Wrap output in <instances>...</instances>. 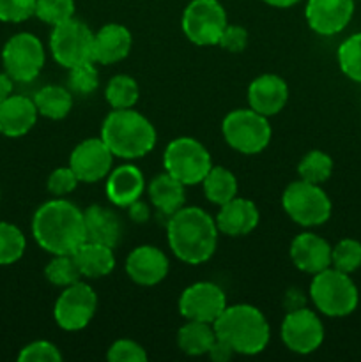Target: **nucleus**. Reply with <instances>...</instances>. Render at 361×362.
Returning <instances> with one entry per match:
<instances>
[{
  "label": "nucleus",
  "instance_id": "nucleus-1",
  "mask_svg": "<svg viewBox=\"0 0 361 362\" xmlns=\"http://www.w3.org/2000/svg\"><path fill=\"white\" fill-rule=\"evenodd\" d=\"M32 235L52 255H73L85 243L84 212L71 202L55 198L35 211Z\"/></svg>",
  "mask_w": 361,
  "mask_h": 362
},
{
  "label": "nucleus",
  "instance_id": "nucleus-2",
  "mask_svg": "<svg viewBox=\"0 0 361 362\" xmlns=\"http://www.w3.org/2000/svg\"><path fill=\"white\" fill-rule=\"evenodd\" d=\"M166 240L172 253L188 265H200L218 246L216 221L200 207H183L170 216Z\"/></svg>",
  "mask_w": 361,
  "mask_h": 362
},
{
  "label": "nucleus",
  "instance_id": "nucleus-3",
  "mask_svg": "<svg viewBox=\"0 0 361 362\" xmlns=\"http://www.w3.org/2000/svg\"><path fill=\"white\" fill-rule=\"evenodd\" d=\"M216 338L241 356H257L268 346L271 331L264 313L251 304L227 306L212 324Z\"/></svg>",
  "mask_w": 361,
  "mask_h": 362
},
{
  "label": "nucleus",
  "instance_id": "nucleus-4",
  "mask_svg": "<svg viewBox=\"0 0 361 362\" xmlns=\"http://www.w3.org/2000/svg\"><path fill=\"white\" fill-rule=\"evenodd\" d=\"M101 140L117 158L138 159L154 148L158 136L151 120L133 108H124L106 115L101 126Z\"/></svg>",
  "mask_w": 361,
  "mask_h": 362
},
{
  "label": "nucleus",
  "instance_id": "nucleus-5",
  "mask_svg": "<svg viewBox=\"0 0 361 362\" xmlns=\"http://www.w3.org/2000/svg\"><path fill=\"white\" fill-rule=\"evenodd\" d=\"M310 299L326 317H347L357 308V288L349 274L335 267L314 274L310 283Z\"/></svg>",
  "mask_w": 361,
  "mask_h": 362
},
{
  "label": "nucleus",
  "instance_id": "nucleus-6",
  "mask_svg": "<svg viewBox=\"0 0 361 362\" xmlns=\"http://www.w3.org/2000/svg\"><path fill=\"white\" fill-rule=\"evenodd\" d=\"M163 166L168 175L183 182L184 186H195L202 184L209 170L212 168V159L200 141L190 136H180L166 145Z\"/></svg>",
  "mask_w": 361,
  "mask_h": 362
},
{
  "label": "nucleus",
  "instance_id": "nucleus-7",
  "mask_svg": "<svg viewBox=\"0 0 361 362\" xmlns=\"http://www.w3.org/2000/svg\"><path fill=\"white\" fill-rule=\"evenodd\" d=\"M223 138L241 154H258L271 141V126L268 117L251 108L234 110L223 119Z\"/></svg>",
  "mask_w": 361,
  "mask_h": 362
},
{
  "label": "nucleus",
  "instance_id": "nucleus-8",
  "mask_svg": "<svg viewBox=\"0 0 361 362\" xmlns=\"http://www.w3.org/2000/svg\"><path fill=\"white\" fill-rule=\"evenodd\" d=\"M282 205L287 216L301 226L324 225L331 218V200L319 184L294 180L283 191Z\"/></svg>",
  "mask_w": 361,
  "mask_h": 362
},
{
  "label": "nucleus",
  "instance_id": "nucleus-9",
  "mask_svg": "<svg viewBox=\"0 0 361 362\" xmlns=\"http://www.w3.org/2000/svg\"><path fill=\"white\" fill-rule=\"evenodd\" d=\"M50 49L55 62L66 69L85 62H94V32L84 21L71 18L53 27L50 35Z\"/></svg>",
  "mask_w": 361,
  "mask_h": 362
},
{
  "label": "nucleus",
  "instance_id": "nucleus-10",
  "mask_svg": "<svg viewBox=\"0 0 361 362\" xmlns=\"http://www.w3.org/2000/svg\"><path fill=\"white\" fill-rule=\"evenodd\" d=\"M183 32L193 45L214 46L229 25L227 13L218 0H191L183 13Z\"/></svg>",
  "mask_w": 361,
  "mask_h": 362
},
{
  "label": "nucleus",
  "instance_id": "nucleus-11",
  "mask_svg": "<svg viewBox=\"0 0 361 362\" xmlns=\"http://www.w3.org/2000/svg\"><path fill=\"white\" fill-rule=\"evenodd\" d=\"M2 64L14 81L27 83L35 80L45 66V48L30 32H20L4 45Z\"/></svg>",
  "mask_w": 361,
  "mask_h": 362
},
{
  "label": "nucleus",
  "instance_id": "nucleus-12",
  "mask_svg": "<svg viewBox=\"0 0 361 362\" xmlns=\"http://www.w3.org/2000/svg\"><path fill=\"white\" fill-rule=\"evenodd\" d=\"M98 310V296L91 285L78 281L66 286L53 306V318L64 331H81L91 324Z\"/></svg>",
  "mask_w": 361,
  "mask_h": 362
},
{
  "label": "nucleus",
  "instance_id": "nucleus-13",
  "mask_svg": "<svg viewBox=\"0 0 361 362\" xmlns=\"http://www.w3.org/2000/svg\"><path fill=\"white\" fill-rule=\"evenodd\" d=\"M282 339L294 354L315 352L324 341V325L321 318L308 308H296L287 313L282 324Z\"/></svg>",
  "mask_w": 361,
  "mask_h": 362
},
{
  "label": "nucleus",
  "instance_id": "nucleus-14",
  "mask_svg": "<svg viewBox=\"0 0 361 362\" xmlns=\"http://www.w3.org/2000/svg\"><path fill=\"white\" fill-rule=\"evenodd\" d=\"M227 308V296L216 283L198 281L188 286L179 299V313L186 320L214 324Z\"/></svg>",
  "mask_w": 361,
  "mask_h": 362
},
{
  "label": "nucleus",
  "instance_id": "nucleus-15",
  "mask_svg": "<svg viewBox=\"0 0 361 362\" xmlns=\"http://www.w3.org/2000/svg\"><path fill=\"white\" fill-rule=\"evenodd\" d=\"M113 154L101 138H87L71 152L69 166L80 182H98L112 172Z\"/></svg>",
  "mask_w": 361,
  "mask_h": 362
},
{
  "label": "nucleus",
  "instance_id": "nucleus-16",
  "mask_svg": "<svg viewBox=\"0 0 361 362\" xmlns=\"http://www.w3.org/2000/svg\"><path fill=\"white\" fill-rule=\"evenodd\" d=\"M354 14V0H308L304 16L319 35L340 34Z\"/></svg>",
  "mask_w": 361,
  "mask_h": 362
},
{
  "label": "nucleus",
  "instance_id": "nucleus-17",
  "mask_svg": "<svg viewBox=\"0 0 361 362\" xmlns=\"http://www.w3.org/2000/svg\"><path fill=\"white\" fill-rule=\"evenodd\" d=\"M168 258L156 246H138L127 255L126 272L131 281L142 286H154L168 274Z\"/></svg>",
  "mask_w": 361,
  "mask_h": 362
},
{
  "label": "nucleus",
  "instance_id": "nucleus-18",
  "mask_svg": "<svg viewBox=\"0 0 361 362\" xmlns=\"http://www.w3.org/2000/svg\"><path fill=\"white\" fill-rule=\"evenodd\" d=\"M289 99V87L278 74H262L248 87L250 108L265 117L282 112Z\"/></svg>",
  "mask_w": 361,
  "mask_h": 362
},
{
  "label": "nucleus",
  "instance_id": "nucleus-19",
  "mask_svg": "<svg viewBox=\"0 0 361 362\" xmlns=\"http://www.w3.org/2000/svg\"><path fill=\"white\" fill-rule=\"evenodd\" d=\"M38 115L34 99L11 94L0 103V134L7 138L25 136L35 126Z\"/></svg>",
  "mask_w": 361,
  "mask_h": 362
},
{
  "label": "nucleus",
  "instance_id": "nucleus-20",
  "mask_svg": "<svg viewBox=\"0 0 361 362\" xmlns=\"http://www.w3.org/2000/svg\"><path fill=\"white\" fill-rule=\"evenodd\" d=\"M290 258L299 271L317 274L331 267V246L315 233H299L290 244Z\"/></svg>",
  "mask_w": 361,
  "mask_h": 362
},
{
  "label": "nucleus",
  "instance_id": "nucleus-21",
  "mask_svg": "<svg viewBox=\"0 0 361 362\" xmlns=\"http://www.w3.org/2000/svg\"><path fill=\"white\" fill-rule=\"evenodd\" d=\"M258 219H260V214H258L257 205L246 198L236 197L222 205L214 221L218 232L229 237H241L250 233L258 225Z\"/></svg>",
  "mask_w": 361,
  "mask_h": 362
},
{
  "label": "nucleus",
  "instance_id": "nucleus-22",
  "mask_svg": "<svg viewBox=\"0 0 361 362\" xmlns=\"http://www.w3.org/2000/svg\"><path fill=\"white\" fill-rule=\"evenodd\" d=\"M145 189L144 173L134 165H120L106 175V198L117 207H130Z\"/></svg>",
  "mask_w": 361,
  "mask_h": 362
},
{
  "label": "nucleus",
  "instance_id": "nucleus-23",
  "mask_svg": "<svg viewBox=\"0 0 361 362\" xmlns=\"http://www.w3.org/2000/svg\"><path fill=\"white\" fill-rule=\"evenodd\" d=\"M133 37L124 25L106 23L94 34V64H115L130 55Z\"/></svg>",
  "mask_w": 361,
  "mask_h": 362
},
{
  "label": "nucleus",
  "instance_id": "nucleus-24",
  "mask_svg": "<svg viewBox=\"0 0 361 362\" xmlns=\"http://www.w3.org/2000/svg\"><path fill=\"white\" fill-rule=\"evenodd\" d=\"M85 223V239L92 243L105 244V246L115 247L122 235V225L117 218L115 212L101 205H91L84 211Z\"/></svg>",
  "mask_w": 361,
  "mask_h": 362
},
{
  "label": "nucleus",
  "instance_id": "nucleus-25",
  "mask_svg": "<svg viewBox=\"0 0 361 362\" xmlns=\"http://www.w3.org/2000/svg\"><path fill=\"white\" fill-rule=\"evenodd\" d=\"M73 258L78 265V271H80L84 278H103V276H108L113 271V267H115L113 247L99 243H92V240H85L74 251Z\"/></svg>",
  "mask_w": 361,
  "mask_h": 362
},
{
  "label": "nucleus",
  "instance_id": "nucleus-26",
  "mask_svg": "<svg viewBox=\"0 0 361 362\" xmlns=\"http://www.w3.org/2000/svg\"><path fill=\"white\" fill-rule=\"evenodd\" d=\"M184 184L173 179L168 173H161L156 177L151 184H149V198H151L152 205L158 209L161 214L172 216L176 214L179 209L184 207L186 202V193H184Z\"/></svg>",
  "mask_w": 361,
  "mask_h": 362
},
{
  "label": "nucleus",
  "instance_id": "nucleus-27",
  "mask_svg": "<svg viewBox=\"0 0 361 362\" xmlns=\"http://www.w3.org/2000/svg\"><path fill=\"white\" fill-rule=\"evenodd\" d=\"M216 341V332L212 324L188 320L177 332V345L186 356H205Z\"/></svg>",
  "mask_w": 361,
  "mask_h": 362
},
{
  "label": "nucleus",
  "instance_id": "nucleus-28",
  "mask_svg": "<svg viewBox=\"0 0 361 362\" xmlns=\"http://www.w3.org/2000/svg\"><path fill=\"white\" fill-rule=\"evenodd\" d=\"M34 103L39 115L52 120H60L73 108V95L60 85H46L35 92Z\"/></svg>",
  "mask_w": 361,
  "mask_h": 362
},
{
  "label": "nucleus",
  "instance_id": "nucleus-29",
  "mask_svg": "<svg viewBox=\"0 0 361 362\" xmlns=\"http://www.w3.org/2000/svg\"><path fill=\"white\" fill-rule=\"evenodd\" d=\"M202 186H204L205 198L219 207L237 197L236 175L223 166H212L205 179L202 180Z\"/></svg>",
  "mask_w": 361,
  "mask_h": 362
},
{
  "label": "nucleus",
  "instance_id": "nucleus-30",
  "mask_svg": "<svg viewBox=\"0 0 361 362\" xmlns=\"http://www.w3.org/2000/svg\"><path fill=\"white\" fill-rule=\"evenodd\" d=\"M138 98H140V88L130 74H115L106 85L105 99L113 110L133 108Z\"/></svg>",
  "mask_w": 361,
  "mask_h": 362
},
{
  "label": "nucleus",
  "instance_id": "nucleus-31",
  "mask_svg": "<svg viewBox=\"0 0 361 362\" xmlns=\"http://www.w3.org/2000/svg\"><path fill=\"white\" fill-rule=\"evenodd\" d=\"M27 240L16 225L0 221V265H13L23 257Z\"/></svg>",
  "mask_w": 361,
  "mask_h": 362
},
{
  "label": "nucleus",
  "instance_id": "nucleus-32",
  "mask_svg": "<svg viewBox=\"0 0 361 362\" xmlns=\"http://www.w3.org/2000/svg\"><path fill=\"white\" fill-rule=\"evenodd\" d=\"M297 173L301 180H306L311 184H324L333 173V159L322 151H311L301 159L297 165Z\"/></svg>",
  "mask_w": 361,
  "mask_h": 362
},
{
  "label": "nucleus",
  "instance_id": "nucleus-33",
  "mask_svg": "<svg viewBox=\"0 0 361 362\" xmlns=\"http://www.w3.org/2000/svg\"><path fill=\"white\" fill-rule=\"evenodd\" d=\"M45 276L52 285L62 286V288L74 285L81 278L73 255H53V258L46 265Z\"/></svg>",
  "mask_w": 361,
  "mask_h": 362
},
{
  "label": "nucleus",
  "instance_id": "nucleus-34",
  "mask_svg": "<svg viewBox=\"0 0 361 362\" xmlns=\"http://www.w3.org/2000/svg\"><path fill=\"white\" fill-rule=\"evenodd\" d=\"M338 64L347 78L361 83V32L350 35L340 45Z\"/></svg>",
  "mask_w": 361,
  "mask_h": 362
},
{
  "label": "nucleus",
  "instance_id": "nucleus-35",
  "mask_svg": "<svg viewBox=\"0 0 361 362\" xmlns=\"http://www.w3.org/2000/svg\"><path fill=\"white\" fill-rule=\"evenodd\" d=\"M34 16L50 27H57L74 18V0H38Z\"/></svg>",
  "mask_w": 361,
  "mask_h": 362
},
{
  "label": "nucleus",
  "instance_id": "nucleus-36",
  "mask_svg": "<svg viewBox=\"0 0 361 362\" xmlns=\"http://www.w3.org/2000/svg\"><path fill=\"white\" fill-rule=\"evenodd\" d=\"M331 265L338 271L350 274L361 267V243L354 239H343L331 247Z\"/></svg>",
  "mask_w": 361,
  "mask_h": 362
},
{
  "label": "nucleus",
  "instance_id": "nucleus-37",
  "mask_svg": "<svg viewBox=\"0 0 361 362\" xmlns=\"http://www.w3.org/2000/svg\"><path fill=\"white\" fill-rule=\"evenodd\" d=\"M99 74L94 62H85L69 69V88L76 94L88 95L98 88Z\"/></svg>",
  "mask_w": 361,
  "mask_h": 362
},
{
  "label": "nucleus",
  "instance_id": "nucleus-38",
  "mask_svg": "<svg viewBox=\"0 0 361 362\" xmlns=\"http://www.w3.org/2000/svg\"><path fill=\"white\" fill-rule=\"evenodd\" d=\"M18 361L20 362H60L62 361V354L59 352L53 343L45 341H32L27 346L21 349L18 354Z\"/></svg>",
  "mask_w": 361,
  "mask_h": 362
},
{
  "label": "nucleus",
  "instance_id": "nucleus-39",
  "mask_svg": "<svg viewBox=\"0 0 361 362\" xmlns=\"http://www.w3.org/2000/svg\"><path fill=\"white\" fill-rule=\"evenodd\" d=\"M38 0H0V21L21 23L35 14Z\"/></svg>",
  "mask_w": 361,
  "mask_h": 362
},
{
  "label": "nucleus",
  "instance_id": "nucleus-40",
  "mask_svg": "<svg viewBox=\"0 0 361 362\" xmlns=\"http://www.w3.org/2000/svg\"><path fill=\"white\" fill-rule=\"evenodd\" d=\"M106 359L110 362H145L147 352L133 339H117L108 349Z\"/></svg>",
  "mask_w": 361,
  "mask_h": 362
},
{
  "label": "nucleus",
  "instance_id": "nucleus-41",
  "mask_svg": "<svg viewBox=\"0 0 361 362\" xmlns=\"http://www.w3.org/2000/svg\"><path fill=\"white\" fill-rule=\"evenodd\" d=\"M78 177L71 170V166H60V168L53 170L48 177V191L57 198H62L66 194L73 193L78 186Z\"/></svg>",
  "mask_w": 361,
  "mask_h": 362
},
{
  "label": "nucleus",
  "instance_id": "nucleus-42",
  "mask_svg": "<svg viewBox=\"0 0 361 362\" xmlns=\"http://www.w3.org/2000/svg\"><path fill=\"white\" fill-rule=\"evenodd\" d=\"M219 46L227 49L229 53H241L246 49L248 46V32L244 27L239 25H227L223 30L222 37H219Z\"/></svg>",
  "mask_w": 361,
  "mask_h": 362
},
{
  "label": "nucleus",
  "instance_id": "nucleus-43",
  "mask_svg": "<svg viewBox=\"0 0 361 362\" xmlns=\"http://www.w3.org/2000/svg\"><path fill=\"white\" fill-rule=\"evenodd\" d=\"M234 354L236 352H234V350L230 349L225 341H222V339L216 338V341L212 343V346H211V350L207 352V356H209V359H212L214 362H227L230 357L234 356Z\"/></svg>",
  "mask_w": 361,
  "mask_h": 362
},
{
  "label": "nucleus",
  "instance_id": "nucleus-44",
  "mask_svg": "<svg viewBox=\"0 0 361 362\" xmlns=\"http://www.w3.org/2000/svg\"><path fill=\"white\" fill-rule=\"evenodd\" d=\"M127 211H130V218L133 219L134 223H145L151 218V209H149V205L142 200L133 202V204L127 207Z\"/></svg>",
  "mask_w": 361,
  "mask_h": 362
},
{
  "label": "nucleus",
  "instance_id": "nucleus-45",
  "mask_svg": "<svg viewBox=\"0 0 361 362\" xmlns=\"http://www.w3.org/2000/svg\"><path fill=\"white\" fill-rule=\"evenodd\" d=\"M13 78L7 73H0V103L6 101L13 94Z\"/></svg>",
  "mask_w": 361,
  "mask_h": 362
},
{
  "label": "nucleus",
  "instance_id": "nucleus-46",
  "mask_svg": "<svg viewBox=\"0 0 361 362\" xmlns=\"http://www.w3.org/2000/svg\"><path fill=\"white\" fill-rule=\"evenodd\" d=\"M262 2H265L268 6H273V7H280V9H285V7H292L296 6L299 0H262Z\"/></svg>",
  "mask_w": 361,
  "mask_h": 362
}]
</instances>
